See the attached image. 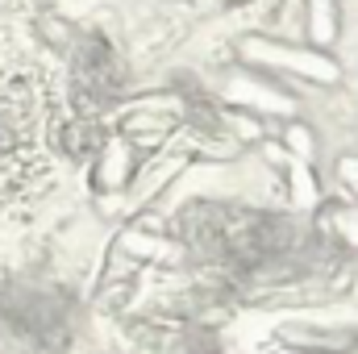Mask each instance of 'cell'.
Masks as SVG:
<instances>
[{"label":"cell","instance_id":"6da1fadb","mask_svg":"<svg viewBox=\"0 0 358 354\" xmlns=\"http://www.w3.org/2000/svg\"><path fill=\"white\" fill-rule=\"evenodd\" d=\"M238 50L255 67L283 71V76H300V80H313V84H334L342 76L338 63L321 46H296V42H279V38H267V34H246L238 42Z\"/></svg>","mask_w":358,"mask_h":354},{"label":"cell","instance_id":"7a4b0ae2","mask_svg":"<svg viewBox=\"0 0 358 354\" xmlns=\"http://www.w3.org/2000/svg\"><path fill=\"white\" fill-rule=\"evenodd\" d=\"M304 25L313 46H329L338 38V0H304Z\"/></svg>","mask_w":358,"mask_h":354},{"label":"cell","instance_id":"3957f363","mask_svg":"<svg viewBox=\"0 0 358 354\" xmlns=\"http://www.w3.org/2000/svg\"><path fill=\"white\" fill-rule=\"evenodd\" d=\"M346 171L355 176V187H358V163H346Z\"/></svg>","mask_w":358,"mask_h":354}]
</instances>
